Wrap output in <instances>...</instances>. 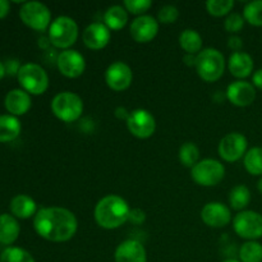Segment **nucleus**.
Masks as SVG:
<instances>
[{
	"instance_id": "17",
	"label": "nucleus",
	"mask_w": 262,
	"mask_h": 262,
	"mask_svg": "<svg viewBox=\"0 0 262 262\" xmlns=\"http://www.w3.org/2000/svg\"><path fill=\"white\" fill-rule=\"evenodd\" d=\"M227 97L235 106H250L256 100L255 86L250 82L235 81L228 86Z\"/></svg>"
},
{
	"instance_id": "41",
	"label": "nucleus",
	"mask_w": 262,
	"mask_h": 262,
	"mask_svg": "<svg viewBox=\"0 0 262 262\" xmlns=\"http://www.w3.org/2000/svg\"><path fill=\"white\" fill-rule=\"evenodd\" d=\"M10 10V4L7 0H0V19L7 17V14Z\"/></svg>"
},
{
	"instance_id": "11",
	"label": "nucleus",
	"mask_w": 262,
	"mask_h": 262,
	"mask_svg": "<svg viewBox=\"0 0 262 262\" xmlns=\"http://www.w3.org/2000/svg\"><path fill=\"white\" fill-rule=\"evenodd\" d=\"M248 141L242 133L232 132L222 138L219 143V155L227 163H234L247 152Z\"/></svg>"
},
{
	"instance_id": "36",
	"label": "nucleus",
	"mask_w": 262,
	"mask_h": 262,
	"mask_svg": "<svg viewBox=\"0 0 262 262\" xmlns=\"http://www.w3.org/2000/svg\"><path fill=\"white\" fill-rule=\"evenodd\" d=\"M146 220V214L141 209H132L129 212V222L135 225L143 224Z\"/></svg>"
},
{
	"instance_id": "33",
	"label": "nucleus",
	"mask_w": 262,
	"mask_h": 262,
	"mask_svg": "<svg viewBox=\"0 0 262 262\" xmlns=\"http://www.w3.org/2000/svg\"><path fill=\"white\" fill-rule=\"evenodd\" d=\"M123 5H124L125 10L140 17V15H143V13L150 9L152 3L150 0H125Z\"/></svg>"
},
{
	"instance_id": "10",
	"label": "nucleus",
	"mask_w": 262,
	"mask_h": 262,
	"mask_svg": "<svg viewBox=\"0 0 262 262\" xmlns=\"http://www.w3.org/2000/svg\"><path fill=\"white\" fill-rule=\"evenodd\" d=\"M127 127L130 135L141 140H146L155 133L156 120L148 110L136 109L130 112L128 117Z\"/></svg>"
},
{
	"instance_id": "40",
	"label": "nucleus",
	"mask_w": 262,
	"mask_h": 262,
	"mask_svg": "<svg viewBox=\"0 0 262 262\" xmlns=\"http://www.w3.org/2000/svg\"><path fill=\"white\" fill-rule=\"evenodd\" d=\"M129 114H130V112H128V110L125 109V107H123V106H119V107H117V109H115V117H117L118 119H123V120H125V122H127Z\"/></svg>"
},
{
	"instance_id": "26",
	"label": "nucleus",
	"mask_w": 262,
	"mask_h": 262,
	"mask_svg": "<svg viewBox=\"0 0 262 262\" xmlns=\"http://www.w3.org/2000/svg\"><path fill=\"white\" fill-rule=\"evenodd\" d=\"M251 202V192L243 184L235 186L232 188L229 193V204L230 207L235 211H243Z\"/></svg>"
},
{
	"instance_id": "5",
	"label": "nucleus",
	"mask_w": 262,
	"mask_h": 262,
	"mask_svg": "<svg viewBox=\"0 0 262 262\" xmlns=\"http://www.w3.org/2000/svg\"><path fill=\"white\" fill-rule=\"evenodd\" d=\"M51 112L61 122L73 123L78 120L83 113V101L74 92H60L55 95L51 101Z\"/></svg>"
},
{
	"instance_id": "8",
	"label": "nucleus",
	"mask_w": 262,
	"mask_h": 262,
	"mask_svg": "<svg viewBox=\"0 0 262 262\" xmlns=\"http://www.w3.org/2000/svg\"><path fill=\"white\" fill-rule=\"evenodd\" d=\"M20 20L35 31H46L51 25L50 9L40 2L23 3L19 9Z\"/></svg>"
},
{
	"instance_id": "28",
	"label": "nucleus",
	"mask_w": 262,
	"mask_h": 262,
	"mask_svg": "<svg viewBox=\"0 0 262 262\" xmlns=\"http://www.w3.org/2000/svg\"><path fill=\"white\" fill-rule=\"evenodd\" d=\"M241 262H262V245L256 241H248L239 248Z\"/></svg>"
},
{
	"instance_id": "42",
	"label": "nucleus",
	"mask_w": 262,
	"mask_h": 262,
	"mask_svg": "<svg viewBox=\"0 0 262 262\" xmlns=\"http://www.w3.org/2000/svg\"><path fill=\"white\" fill-rule=\"evenodd\" d=\"M184 63L187 64L188 67H196V60H197V55H192V54H186L183 58Z\"/></svg>"
},
{
	"instance_id": "30",
	"label": "nucleus",
	"mask_w": 262,
	"mask_h": 262,
	"mask_svg": "<svg viewBox=\"0 0 262 262\" xmlns=\"http://www.w3.org/2000/svg\"><path fill=\"white\" fill-rule=\"evenodd\" d=\"M0 262H35V258L23 248L8 247L0 255Z\"/></svg>"
},
{
	"instance_id": "19",
	"label": "nucleus",
	"mask_w": 262,
	"mask_h": 262,
	"mask_svg": "<svg viewBox=\"0 0 262 262\" xmlns=\"http://www.w3.org/2000/svg\"><path fill=\"white\" fill-rule=\"evenodd\" d=\"M31 96L28 92L22 89L10 90L4 99L5 109L10 113V115L19 117L25 115L31 109Z\"/></svg>"
},
{
	"instance_id": "20",
	"label": "nucleus",
	"mask_w": 262,
	"mask_h": 262,
	"mask_svg": "<svg viewBox=\"0 0 262 262\" xmlns=\"http://www.w3.org/2000/svg\"><path fill=\"white\" fill-rule=\"evenodd\" d=\"M228 67H229L230 74L242 81V78H247L253 72V59L250 54L245 51H238L230 55Z\"/></svg>"
},
{
	"instance_id": "25",
	"label": "nucleus",
	"mask_w": 262,
	"mask_h": 262,
	"mask_svg": "<svg viewBox=\"0 0 262 262\" xmlns=\"http://www.w3.org/2000/svg\"><path fill=\"white\" fill-rule=\"evenodd\" d=\"M179 45L187 54H199L202 51V37L197 31L187 28L179 35Z\"/></svg>"
},
{
	"instance_id": "39",
	"label": "nucleus",
	"mask_w": 262,
	"mask_h": 262,
	"mask_svg": "<svg viewBox=\"0 0 262 262\" xmlns=\"http://www.w3.org/2000/svg\"><path fill=\"white\" fill-rule=\"evenodd\" d=\"M252 84L256 89L262 90V68L256 71L252 76Z\"/></svg>"
},
{
	"instance_id": "35",
	"label": "nucleus",
	"mask_w": 262,
	"mask_h": 262,
	"mask_svg": "<svg viewBox=\"0 0 262 262\" xmlns=\"http://www.w3.org/2000/svg\"><path fill=\"white\" fill-rule=\"evenodd\" d=\"M243 26H245V18H243V15L238 14V13H232L230 15H228L224 22L225 30L230 33L241 32Z\"/></svg>"
},
{
	"instance_id": "23",
	"label": "nucleus",
	"mask_w": 262,
	"mask_h": 262,
	"mask_svg": "<svg viewBox=\"0 0 262 262\" xmlns=\"http://www.w3.org/2000/svg\"><path fill=\"white\" fill-rule=\"evenodd\" d=\"M22 125L17 117L10 114L0 115V142H12L19 136Z\"/></svg>"
},
{
	"instance_id": "37",
	"label": "nucleus",
	"mask_w": 262,
	"mask_h": 262,
	"mask_svg": "<svg viewBox=\"0 0 262 262\" xmlns=\"http://www.w3.org/2000/svg\"><path fill=\"white\" fill-rule=\"evenodd\" d=\"M4 66H5V72H7L8 74H10V76L18 74L20 67H22L19 64V61L17 60V59H10V60H8L7 63L4 64Z\"/></svg>"
},
{
	"instance_id": "3",
	"label": "nucleus",
	"mask_w": 262,
	"mask_h": 262,
	"mask_svg": "<svg viewBox=\"0 0 262 262\" xmlns=\"http://www.w3.org/2000/svg\"><path fill=\"white\" fill-rule=\"evenodd\" d=\"M196 69L205 82H216L224 74L225 58L217 49L207 48L197 54Z\"/></svg>"
},
{
	"instance_id": "9",
	"label": "nucleus",
	"mask_w": 262,
	"mask_h": 262,
	"mask_svg": "<svg viewBox=\"0 0 262 262\" xmlns=\"http://www.w3.org/2000/svg\"><path fill=\"white\" fill-rule=\"evenodd\" d=\"M233 229L248 241H256L262 237V215L251 210L238 212L233 219Z\"/></svg>"
},
{
	"instance_id": "7",
	"label": "nucleus",
	"mask_w": 262,
	"mask_h": 262,
	"mask_svg": "<svg viewBox=\"0 0 262 262\" xmlns=\"http://www.w3.org/2000/svg\"><path fill=\"white\" fill-rule=\"evenodd\" d=\"M191 177L199 186L214 187L224 179L225 168L215 159H205L191 169Z\"/></svg>"
},
{
	"instance_id": "12",
	"label": "nucleus",
	"mask_w": 262,
	"mask_h": 262,
	"mask_svg": "<svg viewBox=\"0 0 262 262\" xmlns=\"http://www.w3.org/2000/svg\"><path fill=\"white\" fill-rule=\"evenodd\" d=\"M133 81L132 69L123 61H114L105 72V82L107 87L115 92H122L129 89Z\"/></svg>"
},
{
	"instance_id": "15",
	"label": "nucleus",
	"mask_w": 262,
	"mask_h": 262,
	"mask_svg": "<svg viewBox=\"0 0 262 262\" xmlns=\"http://www.w3.org/2000/svg\"><path fill=\"white\" fill-rule=\"evenodd\" d=\"M201 219L210 228H224L232 222L230 210L222 202H209L201 210Z\"/></svg>"
},
{
	"instance_id": "29",
	"label": "nucleus",
	"mask_w": 262,
	"mask_h": 262,
	"mask_svg": "<svg viewBox=\"0 0 262 262\" xmlns=\"http://www.w3.org/2000/svg\"><path fill=\"white\" fill-rule=\"evenodd\" d=\"M179 161L186 168H193L200 161V150L193 142H186L179 148Z\"/></svg>"
},
{
	"instance_id": "31",
	"label": "nucleus",
	"mask_w": 262,
	"mask_h": 262,
	"mask_svg": "<svg viewBox=\"0 0 262 262\" xmlns=\"http://www.w3.org/2000/svg\"><path fill=\"white\" fill-rule=\"evenodd\" d=\"M243 18L255 27H262V0L248 3L243 9Z\"/></svg>"
},
{
	"instance_id": "34",
	"label": "nucleus",
	"mask_w": 262,
	"mask_h": 262,
	"mask_svg": "<svg viewBox=\"0 0 262 262\" xmlns=\"http://www.w3.org/2000/svg\"><path fill=\"white\" fill-rule=\"evenodd\" d=\"M179 17V10L178 8L174 5H164L158 13V19L159 22L164 23V25H170L174 23Z\"/></svg>"
},
{
	"instance_id": "22",
	"label": "nucleus",
	"mask_w": 262,
	"mask_h": 262,
	"mask_svg": "<svg viewBox=\"0 0 262 262\" xmlns=\"http://www.w3.org/2000/svg\"><path fill=\"white\" fill-rule=\"evenodd\" d=\"M20 228L17 219L13 215H0V243L4 246H10L18 239Z\"/></svg>"
},
{
	"instance_id": "4",
	"label": "nucleus",
	"mask_w": 262,
	"mask_h": 262,
	"mask_svg": "<svg viewBox=\"0 0 262 262\" xmlns=\"http://www.w3.org/2000/svg\"><path fill=\"white\" fill-rule=\"evenodd\" d=\"M78 38V25L67 15H60L51 22L49 27V40L53 46L68 50Z\"/></svg>"
},
{
	"instance_id": "1",
	"label": "nucleus",
	"mask_w": 262,
	"mask_h": 262,
	"mask_svg": "<svg viewBox=\"0 0 262 262\" xmlns=\"http://www.w3.org/2000/svg\"><path fill=\"white\" fill-rule=\"evenodd\" d=\"M33 228L43 239L63 243L76 235L78 222L71 210L64 207H43L35 215Z\"/></svg>"
},
{
	"instance_id": "14",
	"label": "nucleus",
	"mask_w": 262,
	"mask_h": 262,
	"mask_svg": "<svg viewBox=\"0 0 262 262\" xmlns=\"http://www.w3.org/2000/svg\"><path fill=\"white\" fill-rule=\"evenodd\" d=\"M129 32L136 42L147 43L158 35L159 22L152 15H140L132 22Z\"/></svg>"
},
{
	"instance_id": "27",
	"label": "nucleus",
	"mask_w": 262,
	"mask_h": 262,
	"mask_svg": "<svg viewBox=\"0 0 262 262\" xmlns=\"http://www.w3.org/2000/svg\"><path fill=\"white\" fill-rule=\"evenodd\" d=\"M245 168L251 176H262V147H253L245 155Z\"/></svg>"
},
{
	"instance_id": "6",
	"label": "nucleus",
	"mask_w": 262,
	"mask_h": 262,
	"mask_svg": "<svg viewBox=\"0 0 262 262\" xmlns=\"http://www.w3.org/2000/svg\"><path fill=\"white\" fill-rule=\"evenodd\" d=\"M17 78L22 90L31 95H42L49 89L48 73L36 63L23 64L18 72Z\"/></svg>"
},
{
	"instance_id": "16",
	"label": "nucleus",
	"mask_w": 262,
	"mask_h": 262,
	"mask_svg": "<svg viewBox=\"0 0 262 262\" xmlns=\"http://www.w3.org/2000/svg\"><path fill=\"white\" fill-rule=\"evenodd\" d=\"M110 30L105 23L95 22L87 26L82 33V41L90 50H101L109 43Z\"/></svg>"
},
{
	"instance_id": "45",
	"label": "nucleus",
	"mask_w": 262,
	"mask_h": 262,
	"mask_svg": "<svg viewBox=\"0 0 262 262\" xmlns=\"http://www.w3.org/2000/svg\"><path fill=\"white\" fill-rule=\"evenodd\" d=\"M222 262H241V261L235 260V258H228V260H224V261H222Z\"/></svg>"
},
{
	"instance_id": "43",
	"label": "nucleus",
	"mask_w": 262,
	"mask_h": 262,
	"mask_svg": "<svg viewBox=\"0 0 262 262\" xmlns=\"http://www.w3.org/2000/svg\"><path fill=\"white\" fill-rule=\"evenodd\" d=\"M5 74H7V72H5V66L0 61V79H2Z\"/></svg>"
},
{
	"instance_id": "13",
	"label": "nucleus",
	"mask_w": 262,
	"mask_h": 262,
	"mask_svg": "<svg viewBox=\"0 0 262 262\" xmlns=\"http://www.w3.org/2000/svg\"><path fill=\"white\" fill-rule=\"evenodd\" d=\"M56 66L59 72L67 78H78L86 69V61L83 55L77 50H63L56 58Z\"/></svg>"
},
{
	"instance_id": "44",
	"label": "nucleus",
	"mask_w": 262,
	"mask_h": 262,
	"mask_svg": "<svg viewBox=\"0 0 262 262\" xmlns=\"http://www.w3.org/2000/svg\"><path fill=\"white\" fill-rule=\"evenodd\" d=\"M257 189H258V191H260V193L262 194V178L257 182Z\"/></svg>"
},
{
	"instance_id": "21",
	"label": "nucleus",
	"mask_w": 262,
	"mask_h": 262,
	"mask_svg": "<svg viewBox=\"0 0 262 262\" xmlns=\"http://www.w3.org/2000/svg\"><path fill=\"white\" fill-rule=\"evenodd\" d=\"M10 212L18 219H30L37 214V205L35 200L31 199L27 194H17L10 201Z\"/></svg>"
},
{
	"instance_id": "38",
	"label": "nucleus",
	"mask_w": 262,
	"mask_h": 262,
	"mask_svg": "<svg viewBox=\"0 0 262 262\" xmlns=\"http://www.w3.org/2000/svg\"><path fill=\"white\" fill-rule=\"evenodd\" d=\"M228 46L232 50H234V53H238V51H241V49L243 46L242 38L239 36H232V37H229V41H228Z\"/></svg>"
},
{
	"instance_id": "2",
	"label": "nucleus",
	"mask_w": 262,
	"mask_h": 262,
	"mask_svg": "<svg viewBox=\"0 0 262 262\" xmlns=\"http://www.w3.org/2000/svg\"><path fill=\"white\" fill-rule=\"evenodd\" d=\"M129 205L117 194L102 197L95 206V220L104 229L112 230L122 227L129 220Z\"/></svg>"
},
{
	"instance_id": "18",
	"label": "nucleus",
	"mask_w": 262,
	"mask_h": 262,
	"mask_svg": "<svg viewBox=\"0 0 262 262\" xmlns=\"http://www.w3.org/2000/svg\"><path fill=\"white\" fill-rule=\"evenodd\" d=\"M114 258L115 262H147V253L140 241L127 239L118 246Z\"/></svg>"
},
{
	"instance_id": "32",
	"label": "nucleus",
	"mask_w": 262,
	"mask_h": 262,
	"mask_svg": "<svg viewBox=\"0 0 262 262\" xmlns=\"http://www.w3.org/2000/svg\"><path fill=\"white\" fill-rule=\"evenodd\" d=\"M234 7L233 0H209L206 3V9L214 17H224Z\"/></svg>"
},
{
	"instance_id": "24",
	"label": "nucleus",
	"mask_w": 262,
	"mask_h": 262,
	"mask_svg": "<svg viewBox=\"0 0 262 262\" xmlns=\"http://www.w3.org/2000/svg\"><path fill=\"white\" fill-rule=\"evenodd\" d=\"M105 26L110 31H119L125 27L128 22V13L122 5H113L107 8L104 14Z\"/></svg>"
}]
</instances>
